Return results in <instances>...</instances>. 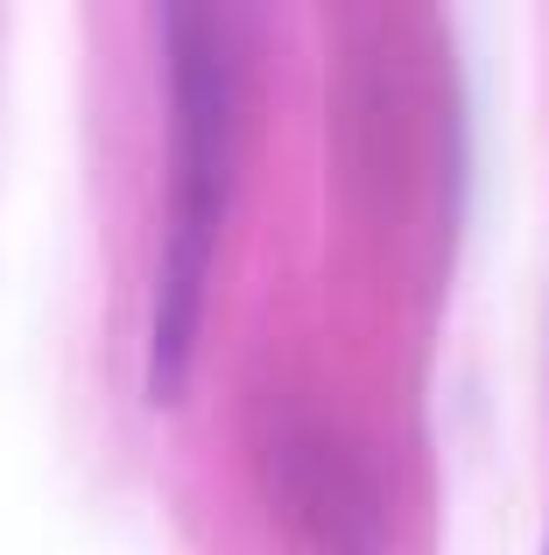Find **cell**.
<instances>
[{"label": "cell", "mask_w": 549, "mask_h": 555, "mask_svg": "<svg viewBox=\"0 0 549 555\" xmlns=\"http://www.w3.org/2000/svg\"><path fill=\"white\" fill-rule=\"evenodd\" d=\"M169 218L155 254V302H149V401H177L197 359L205 288L226 232L240 163V50L233 22L212 8H169Z\"/></svg>", "instance_id": "1"}]
</instances>
